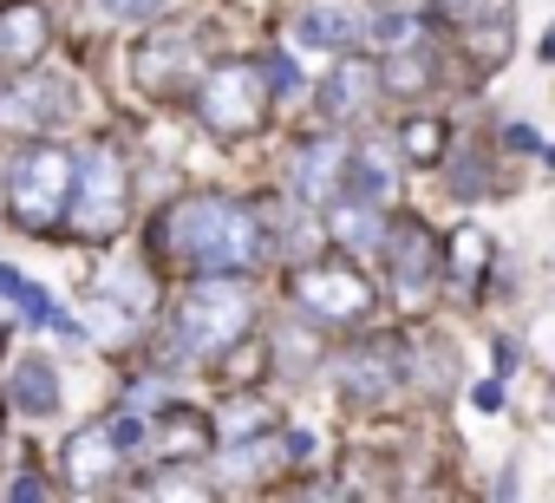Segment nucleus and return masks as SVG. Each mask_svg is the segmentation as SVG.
Returning a JSON list of instances; mask_svg holds the SVG:
<instances>
[{"label":"nucleus","mask_w":555,"mask_h":503,"mask_svg":"<svg viewBox=\"0 0 555 503\" xmlns=\"http://www.w3.org/2000/svg\"><path fill=\"white\" fill-rule=\"evenodd\" d=\"M327 229H334V242L353 248V256H373V248H386V209H379V203L340 196V203L327 209Z\"/></svg>","instance_id":"20"},{"label":"nucleus","mask_w":555,"mask_h":503,"mask_svg":"<svg viewBox=\"0 0 555 503\" xmlns=\"http://www.w3.org/2000/svg\"><path fill=\"white\" fill-rule=\"evenodd\" d=\"M451 157H457V164H451V190H457V196L470 203V196L483 190V170H477V151H451Z\"/></svg>","instance_id":"29"},{"label":"nucleus","mask_w":555,"mask_h":503,"mask_svg":"<svg viewBox=\"0 0 555 503\" xmlns=\"http://www.w3.org/2000/svg\"><path fill=\"white\" fill-rule=\"evenodd\" d=\"M347 144L340 138H314L295 151V170H288V196L308 203V209H334L340 203V183H347Z\"/></svg>","instance_id":"12"},{"label":"nucleus","mask_w":555,"mask_h":503,"mask_svg":"<svg viewBox=\"0 0 555 503\" xmlns=\"http://www.w3.org/2000/svg\"><path fill=\"white\" fill-rule=\"evenodd\" d=\"M503 399H509V392H503V373L470 386V405H477V412H503Z\"/></svg>","instance_id":"30"},{"label":"nucleus","mask_w":555,"mask_h":503,"mask_svg":"<svg viewBox=\"0 0 555 503\" xmlns=\"http://www.w3.org/2000/svg\"><path fill=\"white\" fill-rule=\"evenodd\" d=\"M73 170H79V151L47 144V138H27V144L8 157V216H14L27 235L60 229V216H66V203H73Z\"/></svg>","instance_id":"3"},{"label":"nucleus","mask_w":555,"mask_h":503,"mask_svg":"<svg viewBox=\"0 0 555 503\" xmlns=\"http://www.w3.org/2000/svg\"><path fill=\"white\" fill-rule=\"evenodd\" d=\"M144 490H157V496H216V483H203V477H177V470H164V477H151Z\"/></svg>","instance_id":"28"},{"label":"nucleus","mask_w":555,"mask_h":503,"mask_svg":"<svg viewBox=\"0 0 555 503\" xmlns=\"http://www.w3.org/2000/svg\"><path fill=\"white\" fill-rule=\"evenodd\" d=\"M261 66H268V86H274V99H295V92H301V66H295L288 53H268Z\"/></svg>","instance_id":"27"},{"label":"nucleus","mask_w":555,"mask_h":503,"mask_svg":"<svg viewBox=\"0 0 555 503\" xmlns=\"http://www.w3.org/2000/svg\"><path fill=\"white\" fill-rule=\"evenodd\" d=\"M386 92L392 99H418V92H431L438 86V66H431V47L418 40V47H399V53H386Z\"/></svg>","instance_id":"21"},{"label":"nucleus","mask_w":555,"mask_h":503,"mask_svg":"<svg viewBox=\"0 0 555 503\" xmlns=\"http://www.w3.org/2000/svg\"><path fill=\"white\" fill-rule=\"evenodd\" d=\"M490 366L509 373V366H516V340H496V347H490Z\"/></svg>","instance_id":"33"},{"label":"nucleus","mask_w":555,"mask_h":503,"mask_svg":"<svg viewBox=\"0 0 555 503\" xmlns=\"http://www.w3.org/2000/svg\"><path fill=\"white\" fill-rule=\"evenodd\" d=\"M157 248L196 275H242L268 256V229L235 196H177L157 222Z\"/></svg>","instance_id":"1"},{"label":"nucleus","mask_w":555,"mask_h":503,"mask_svg":"<svg viewBox=\"0 0 555 503\" xmlns=\"http://www.w3.org/2000/svg\"><path fill=\"white\" fill-rule=\"evenodd\" d=\"M0 295H21V275H14L8 262H0Z\"/></svg>","instance_id":"35"},{"label":"nucleus","mask_w":555,"mask_h":503,"mask_svg":"<svg viewBox=\"0 0 555 503\" xmlns=\"http://www.w3.org/2000/svg\"><path fill=\"white\" fill-rule=\"evenodd\" d=\"M99 295H112V301H125V308H138V314L157 308V282H151V269L131 262V256H118V262L99 269Z\"/></svg>","instance_id":"22"},{"label":"nucleus","mask_w":555,"mask_h":503,"mask_svg":"<svg viewBox=\"0 0 555 503\" xmlns=\"http://www.w3.org/2000/svg\"><path fill=\"white\" fill-rule=\"evenodd\" d=\"M366 21L353 0H308V8L295 14V40L301 47H321V53H353L366 47Z\"/></svg>","instance_id":"14"},{"label":"nucleus","mask_w":555,"mask_h":503,"mask_svg":"<svg viewBox=\"0 0 555 503\" xmlns=\"http://www.w3.org/2000/svg\"><path fill=\"white\" fill-rule=\"evenodd\" d=\"M190 79H196V40L183 27H157L144 47H131V86L144 99H183L196 92Z\"/></svg>","instance_id":"9"},{"label":"nucleus","mask_w":555,"mask_h":503,"mask_svg":"<svg viewBox=\"0 0 555 503\" xmlns=\"http://www.w3.org/2000/svg\"><path fill=\"white\" fill-rule=\"evenodd\" d=\"M399 151H405V164H444V157H451V131H444V118L412 112V118L399 125Z\"/></svg>","instance_id":"23"},{"label":"nucleus","mask_w":555,"mask_h":503,"mask_svg":"<svg viewBox=\"0 0 555 503\" xmlns=\"http://www.w3.org/2000/svg\"><path fill=\"white\" fill-rule=\"evenodd\" d=\"M47 47H53V21L40 0H0V66L27 73Z\"/></svg>","instance_id":"15"},{"label":"nucleus","mask_w":555,"mask_h":503,"mask_svg":"<svg viewBox=\"0 0 555 503\" xmlns=\"http://www.w3.org/2000/svg\"><path fill=\"white\" fill-rule=\"evenodd\" d=\"M0 392H8V412H21V418H60L66 412V386H60V366L47 353H14Z\"/></svg>","instance_id":"13"},{"label":"nucleus","mask_w":555,"mask_h":503,"mask_svg":"<svg viewBox=\"0 0 555 503\" xmlns=\"http://www.w3.org/2000/svg\"><path fill=\"white\" fill-rule=\"evenodd\" d=\"M535 157H542V170H548V177H555V144H542V151H535Z\"/></svg>","instance_id":"36"},{"label":"nucleus","mask_w":555,"mask_h":503,"mask_svg":"<svg viewBox=\"0 0 555 503\" xmlns=\"http://www.w3.org/2000/svg\"><path fill=\"white\" fill-rule=\"evenodd\" d=\"M73 229L86 242H112L131 222V170L112 144H79V170H73V203H66Z\"/></svg>","instance_id":"5"},{"label":"nucleus","mask_w":555,"mask_h":503,"mask_svg":"<svg viewBox=\"0 0 555 503\" xmlns=\"http://www.w3.org/2000/svg\"><path fill=\"white\" fill-rule=\"evenodd\" d=\"M79 105H73V86L66 79H21L8 99H0V118L8 125H27V131H53L66 125Z\"/></svg>","instance_id":"17"},{"label":"nucleus","mask_w":555,"mask_h":503,"mask_svg":"<svg viewBox=\"0 0 555 503\" xmlns=\"http://www.w3.org/2000/svg\"><path fill=\"white\" fill-rule=\"evenodd\" d=\"M255 334V295L235 275H196L164 321V353L170 360H216Z\"/></svg>","instance_id":"2"},{"label":"nucleus","mask_w":555,"mask_h":503,"mask_svg":"<svg viewBox=\"0 0 555 503\" xmlns=\"http://www.w3.org/2000/svg\"><path fill=\"white\" fill-rule=\"evenodd\" d=\"M340 196H353V203H392L399 196V164H392V151H379V144H360L353 157H347V183H340Z\"/></svg>","instance_id":"19"},{"label":"nucleus","mask_w":555,"mask_h":503,"mask_svg":"<svg viewBox=\"0 0 555 503\" xmlns=\"http://www.w3.org/2000/svg\"><path fill=\"white\" fill-rule=\"evenodd\" d=\"M386 275H392V295H405V301H425L444 282V242L418 216L386 222Z\"/></svg>","instance_id":"8"},{"label":"nucleus","mask_w":555,"mask_h":503,"mask_svg":"<svg viewBox=\"0 0 555 503\" xmlns=\"http://www.w3.org/2000/svg\"><path fill=\"white\" fill-rule=\"evenodd\" d=\"M125 464H131V444L118 438L112 418H92L66 438V490H105L125 477Z\"/></svg>","instance_id":"10"},{"label":"nucleus","mask_w":555,"mask_h":503,"mask_svg":"<svg viewBox=\"0 0 555 503\" xmlns=\"http://www.w3.org/2000/svg\"><path fill=\"white\" fill-rule=\"evenodd\" d=\"M399 386H405V340H392V334H373V340H360L334 360V392L360 412L386 405Z\"/></svg>","instance_id":"7"},{"label":"nucleus","mask_w":555,"mask_h":503,"mask_svg":"<svg viewBox=\"0 0 555 503\" xmlns=\"http://www.w3.org/2000/svg\"><path fill=\"white\" fill-rule=\"evenodd\" d=\"M490 256H496V242L477 222H457L451 229V242H444V282H451L457 301H477V275L490 269Z\"/></svg>","instance_id":"18"},{"label":"nucleus","mask_w":555,"mask_h":503,"mask_svg":"<svg viewBox=\"0 0 555 503\" xmlns=\"http://www.w3.org/2000/svg\"><path fill=\"white\" fill-rule=\"evenodd\" d=\"M464 34V53L477 73H496L509 60V40H516V14H509V0H470V14L457 21Z\"/></svg>","instance_id":"16"},{"label":"nucleus","mask_w":555,"mask_h":503,"mask_svg":"<svg viewBox=\"0 0 555 503\" xmlns=\"http://www.w3.org/2000/svg\"><path fill=\"white\" fill-rule=\"evenodd\" d=\"M535 60H542V66L555 60V21H548V34H542V47H535Z\"/></svg>","instance_id":"34"},{"label":"nucleus","mask_w":555,"mask_h":503,"mask_svg":"<svg viewBox=\"0 0 555 503\" xmlns=\"http://www.w3.org/2000/svg\"><path fill=\"white\" fill-rule=\"evenodd\" d=\"M425 40V27H418V14H405V8H379L373 21H366V47H379V53H399V47H418Z\"/></svg>","instance_id":"24"},{"label":"nucleus","mask_w":555,"mask_h":503,"mask_svg":"<svg viewBox=\"0 0 555 503\" xmlns=\"http://www.w3.org/2000/svg\"><path fill=\"white\" fill-rule=\"evenodd\" d=\"M255 431H268V412H261L255 399H235L229 412H216V438L242 444V438H255Z\"/></svg>","instance_id":"25"},{"label":"nucleus","mask_w":555,"mask_h":503,"mask_svg":"<svg viewBox=\"0 0 555 503\" xmlns=\"http://www.w3.org/2000/svg\"><path fill=\"white\" fill-rule=\"evenodd\" d=\"M92 8H99L105 21H157L170 0H92Z\"/></svg>","instance_id":"26"},{"label":"nucleus","mask_w":555,"mask_h":503,"mask_svg":"<svg viewBox=\"0 0 555 503\" xmlns=\"http://www.w3.org/2000/svg\"><path fill=\"white\" fill-rule=\"evenodd\" d=\"M496 138H503V144H509V151H516V157H535V151H542V138H535V131H529V125H503V131H496Z\"/></svg>","instance_id":"31"},{"label":"nucleus","mask_w":555,"mask_h":503,"mask_svg":"<svg viewBox=\"0 0 555 503\" xmlns=\"http://www.w3.org/2000/svg\"><path fill=\"white\" fill-rule=\"evenodd\" d=\"M190 105H196V118H203L209 138H222V144L255 138V131L268 125V105H274L268 66H261V60H222V66H209V73L196 79Z\"/></svg>","instance_id":"4"},{"label":"nucleus","mask_w":555,"mask_h":503,"mask_svg":"<svg viewBox=\"0 0 555 503\" xmlns=\"http://www.w3.org/2000/svg\"><path fill=\"white\" fill-rule=\"evenodd\" d=\"M8 496H21V503H27V496H53V483H47L40 470H21V477L8 483Z\"/></svg>","instance_id":"32"},{"label":"nucleus","mask_w":555,"mask_h":503,"mask_svg":"<svg viewBox=\"0 0 555 503\" xmlns=\"http://www.w3.org/2000/svg\"><path fill=\"white\" fill-rule=\"evenodd\" d=\"M379 92H386V73L366 60V53H340V66L321 79V118L327 125H366L373 118V105H379Z\"/></svg>","instance_id":"11"},{"label":"nucleus","mask_w":555,"mask_h":503,"mask_svg":"<svg viewBox=\"0 0 555 503\" xmlns=\"http://www.w3.org/2000/svg\"><path fill=\"white\" fill-rule=\"evenodd\" d=\"M288 301L308 327H366L373 321V282L353 262H295L288 269Z\"/></svg>","instance_id":"6"}]
</instances>
